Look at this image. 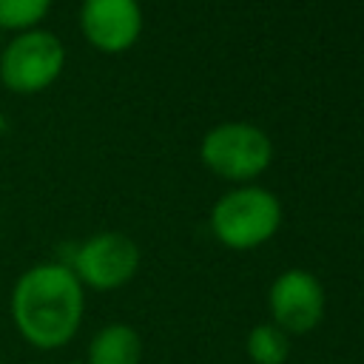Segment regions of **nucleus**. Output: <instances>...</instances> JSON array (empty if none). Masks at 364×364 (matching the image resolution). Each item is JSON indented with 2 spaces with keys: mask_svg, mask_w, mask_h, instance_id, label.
<instances>
[{
  "mask_svg": "<svg viewBox=\"0 0 364 364\" xmlns=\"http://www.w3.org/2000/svg\"><path fill=\"white\" fill-rule=\"evenodd\" d=\"M11 321L34 350L65 347L85 313V287L65 262H40L23 270L9 299Z\"/></svg>",
  "mask_w": 364,
  "mask_h": 364,
  "instance_id": "f257e3e1",
  "label": "nucleus"
},
{
  "mask_svg": "<svg viewBox=\"0 0 364 364\" xmlns=\"http://www.w3.org/2000/svg\"><path fill=\"white\" fill-rule=\"evenodd\" d=\"M282 225V202L259 185H239L210 208V230L230 250H253L276 236Z\"/></svg>",
  "mask_w": 364,
  "mask_h": 364,
  "instance_id": "f03ea898",
  "label": "nucleus"
},
{
  "mask_svg": "<svg viewBox=\"0 0 364 364\" xmlns=\"http://www.w3.org/2000/svg\"><path fill=\"white\" fill-rule=\"evenodd\" d=\"M65 68V46L48 28L14 34L0 51V82L11 94H40L57 82Z\"/></svg>",
  "mask_w": 364,
  "mask_h": 364,
  "instance_id": "7ed1b4c3",
  "label": "nucleus"
},
{
  "mask_svg": "<svg viewBox=\"0 0 364 364\" xmlns=\"http://www.w3.org/2000/svg\"><path fill=\"white\" fill-rule=\"evenodd\" d=\"M199 156L216 176L230 182H250L273 162V142L259 125L222 122L205 134Z\"/></svg>",
  "mask_w": 364,
  "mask_h": 364,
  "instance_id": "20e7f679",
  "label": "nucleus"
},
{
  "mask_svg": "<svg viewBox=\"0 0 364 364\" xmlns=\"http://www.w3.org/2000/svg\"><path fill=\"white\" fill-rule=\"evenodd\" d=\"M82 287L108 293L125 287L139 270V247L119 230H102L80 242L65 262Z\"/></svg>",
  "mask_w": 364,
  "mask_h": 364,
  "instance_id": "39448f33",
  "label": "nucleus"
},
{
  "mask_svg": "<svg viewBox=\"0 0 364 364\" xmlns=\"http://www.w3.org/2000/svg\"><path fill=\"white\" fill-rule=\"evenodd\" d=\"M270 321L287 336H307L324 318V287L301 267L279 273L267 290Z\"/></svg>",
  "mask_w": 364,
  "mask_h": 364,
  "instance_id": "423d86ee",
  "label": "nucleus"
},
{
  "mask_svg": "<svg viewBox=\"0 0 364 364\" xmlns=\"http://www.w3.org/2000/svg\"><path fill=\"white\" fill-rule=\"evenodd\" d=\"M80 28L97 51L122 54L142 34V6L139 0H82Z\"/></svg>",
  "mask_w": 364,
  "mask_h": 364,
  "instance_id": "0eeeda50",
  "label": "nucleus"
},
{
  "mask_svg": "<svg viewBox=\"0 0 364 364\" xmlns=\"http://www.w3.org/2000/svg\"><path fill=\"white\" fill-rule=\"evenodd\" d=\"M142 338L125 321H111L100 327L85 350V364H139Z\"/></svg>",
  "mask_w": 364,
  "mask_h": 364,
  "instance_id": "6e6552de",
  "label": "nucleus"
},
{
  "mask_svg": "<svg viewBox=\"0 0 364 364\" xmlns=\"http://www.w3.org/2000/svg\"><path fill=\"white\" fill-rule=\"evenodd\" d=\"M245 350L253 364H284L290 355V336L273 321H262L247 333Z\"/></svg>",
  "mask_w": 364,
  "mask_h": 364,
  "instance_id": "1a4fd4ad",
  "label": "nucleus"
},
{
  "mask_svg": "<svg viewBox=\"0 0 364 364\" xmlns=\"http://www.w3.org/2000/svg\"><path fill=\"white\" fill-rule=\"evenodd\" d=\"M51 0H0V28L6 31H28L43 23Z\"/></svg>",
  "mask_w": 364,
  "mask_h": 364,
  "instance_id": "9d476101",
  "label": "nucleus"
}]
</instances>
